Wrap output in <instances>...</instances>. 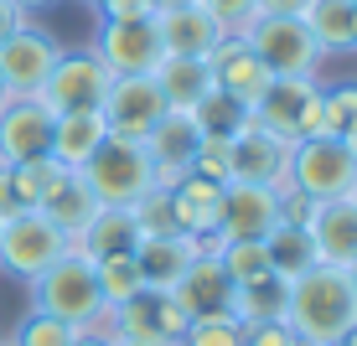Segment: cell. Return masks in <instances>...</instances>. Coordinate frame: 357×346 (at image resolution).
I'll use <instances>...</instances> for the list:
<instances>
[{"label": "cell", "mask_w": 357, "mask_h": 346, "mask_svg": "<svg viewBox=\"0 0 357 346\" xmlns=\"http://www.w3.org/2000/svg\"><path fill=\"white\" fill-rule=\"evenodd\" d=\"M243 346H301L290 320H259V326H243Z\"/></svg>", "instance_id": "41"}, {"label": "cell", "mask_w": 357, "mask_h": 346, "mask_svg": "<svg viewBox=\"0 0 357 346\" xmlns=\"http://www.w3.org/2000/svg\"><path fill=\"white\" fill-rule=\"evenodd\" d=\"M280 222V191L249 187V181H228L223 187V238H264Z\"/></svg>", "instance_id": "18"}, {"label": "cell", "mask_w": 357, "mask_h": 346, "mask_svg": "<svg viewBox=\"0 0 357 346\" xmlns=\"http://www.w3.org/2000/svg\"><path fill=\"white\" fill-rule=\"evenodd\" d=\"M352 42H357V10H352Z\"/></svg>", "instance_id": "52"}, {"label": "cell", "mask_w": 357, "mask_h": 346, "mask_svg": "<svg viewBox=\"0 0 357 346\" xmlns=\"http://www.w3.org/2000/svg\"><path fill=\"white\" fill-rule=\"evenodd\" d=\"M16 6L26 10V16H31V10H47V6H57V0H16Z\"/></svg>", "instance_id": "45"}, {"label": "cell", "mask_w": 357, "mask_h": 346, "mask_svg": "<svg viewBox=\"0 0 357 346\" xmlns=\"http://www.w3.org/2000/svg\"><path fill=\"white\" fill-rule=\"evenodd\" d=\"M337 346H357V326H352V331H347V336H342Z\"/></svg>", "instance_id": "47"}, {"label": "cell", "mask_w": 357, "mask_h": 346, "mask_svg": "<svg viewBox=\"0 0 357 346\" xmlns=\"http://www.w3.org/2000/svg\"><path fill=\"white\" fill-rule=\"evenodd\" d=\"M357 181V160L347 140L337 134H311L290 150V191H301L305 202H337Z\"/></svg>", "instance_id": "6"}, {"label": "cell", "mask_w": 357, "mask_h": 346, "mask_svg": "<svg viewBox=\"0 0 357 346\" xmlns=\"http://www.w3.org/2000/svg\"><path fill=\"white\" fill-rule=\"evenodd\" d=\"M151 78L161 83L166 109H197L207 93L218 88V83H213V68H207V57H161V68H155Z\"/></svg>", "instance_id": "26"}, {"label": "cell", "mask_w": 357, "mask_h": 346, "mask_svg": "<svg viewBox=\"0 0 357 346\" xmlns=\"http://www.w3.org/2000/svg\"><path fill=\"white\" fill-rule=\"evenodd\" d=\"M352 6H357V0H352Z\"/></svg>", "instance_id": "56"}, {"label": "cell", "mask_w": 357, "mask_h": 346, "mask_svg": "<svg viewBox=\"0 0 357 346\" xmlns=\"http://www.w3.org/2000/svg\"><path fill=\"white\" fill-rule=\"evenodd\" d=\"M68 166H57L52 155H42V160H16L10 166V187H16V202H21V212H36V207L47 202V191L57 187V176H63Z\"/></svg>", "instance_id": "30"}, {"label": "cell", "mask_w": 357, "mask_h": 346, "mask_svg": "<svg viewBox=\"0 0 357 346\" xmlns=\"http://www.w3.org/2000/svg\"><path fill=\"white\" fill-rule=\"evenodd\" d=\"M264 253H269V269L280 279H301L305 269H316V249H311V233L301 222H275L264 233Z\"/></svg>", "instance_id": "29"}, {"label": "cell", "mask_w": 357, "mask_h": 346, "mask_svg": "<svg viewBox=\"0 0 357 346\" xmlns=\"http://www.w3.org/2000/svg\"><path fill=\"white\" fill-rule=\"evenodd\" d=\"M68 249H73V243L42 212H16V217L0 222V274H10L21 284H31L36 274H47Z\"/></svg>", "instance_id": "8"}, {"label": "cell", "mask_w": 357, "mask_h": 346, "mask_svg": "<svg viewBox=\"0 0 357 346\" xmlns=\"http://www.w3.org/2000/svg\"><path fill=\"white\" fill-rule=\"evenodd\" d=\"M93 57L114 72V78H151V72L161 68L166 47H161L155 21H98Z\"/></svg>", "instance_id": "11"}, {"label": "cell", "mask_w": 357, "mask_h": 346, "mask_svg": "<svg viewBox=\"0 0 357 346\" xmlns=\"http://www.w3.org/2000/svg\"><path fill=\"white\" fill-rule=\"evenodd\" d=\"M6 98H10V88H6V78H0V109H6Z\"/></svg>", "instance_id": "50"}, {"label": "cell", "mask_w": 357, "mask_h": 346, "mask_svg": "<svg viewBox=\"0 0 357 346\" xmlns=\"http://www.w3.org/2000/svg\"><path fill=\"white\" fill-rule=\"evenodd\" d=\"M135 249H140V228H135L130 207H98L93 222L73 238V253H83L89 264L109 253H135Z\"/></svg>", "instance_id": "24"}, {"label": "cell", "mask_w": 357, "mask_h": 346, "mask_svg": "<svg viewBox=\"0 0 357 346\" xmlns=\"http://www.w3.org/2000/svg\"><path fill=\"white\" fill-rule=\"evenodd\" d=\"M207 68H213L218 88H223L228 98H238L249 114H254V104L269 93V83H275V72L264 68V57L254 52L243 36H223V42L213 47V57H207Z\"/></svg>", "instance_id": "15"}, {"label": "cell", "mask_w": 357, "mask_h": 346, "mask_svg": "<svg viewBox=\"0 0 357 346\" xmlns=\"http://www.w3.org/2000/svg\"><path fill=\"white\" fill-rule=\"evenodd\" d=\"M285 310H290V279H280V274H259L249 284H233V294H228V315H238L243 326L285 320Z\"/></svg>", "instance_id": "27"}, {"label": "cell", "mask_w": 357, "mask_h": 346, "mask_svg": "<svg viewBox=\"0 0 357 346\" xmlns=\"http://www.w3.org/2000/svg\"><path fill=\"white\" fill-rule=\"evenodd\" d=\"M192 119L202 125V134H213V140H233V134H238L243 125H249L254 114L238 104V98H228L223 88H213V93L202 98V104L192 109Z\"/></svg>", "instance_id": "32"}, {"label": "cell", "mask_w": 357, "mask_h": 346, "mask_svg": "<svg viewBox=\"0 0 357 346\" xmlns=\"http://www.w3.org/2000/svg\"><path fill=\"white\" fill-rule=\"evenodd\" d=\"M202 253V238L192 233H166V238H140V274H145V290H171L181 274L192 269V258Z\"/></svg>", "instance_id": "22"}, {"label": "cell", "mask_w": 357, "mask_h": 346, "mask_svg": "<svg viewBox=\"0 0 357 346\" xmlns=\"http://www.w3.org/2000/svg\"><path fill=\"white\" fill-rule=\"evenodd\" d=\"M305 233H311L316 264L347 269L357 258V207L347 202V196H337V202H311V212H305Z\"/></svg>", "instance_id": "17"}, {"label": "cell", "mask_w": 357, "mask_h": 346, "mask_svg": "<svg viewBox=\"0 0 357 346\" xmlns=\"http://www.w3.org/2000/svg\"><path fill=\"white\" fill-rule=\"evenodd\" d=\"M114 346H130V341H114Z\"/></svg>", "instance_id": "55"}, {"label": "cell", "mask_w": 357, "mask_h": 346, "mask_svg": "<svg viewBox=\"0 0 357 346\" xmlns=\"http://www.w3.org/2000/svg\"><path fill=\"white\" fill-rule=\"evenodd\" d=\"M181 346H243V320L228 315V310L197 315V320H187V336H181Z\"/></svg>", "instance_id": "35"}, {"label": "cell", "mask_w": 357, "mask_h": 346, "mask_svg": "<svg viewBox=\"0 0 357 346\" xmlns=\"http://www.w3.org/2000/svg\"><path fill=\"white\" fill-rule=\"evenodd\" d=\"M93 274H98V290H104L109 305H125L130 294L145 290V274H140V258L135 253H109V258H93Z\"/></svg>", "instance_id": "31"}, {"label": "cell", "mask_w": 357, "mask_h": 346, "mask_svg": "<svg viewBox=\"0 0 357 346\" xmlns=\"http://www.w3.org/2000/svg\"><path fill=\"white\" fill-rule=\"evenodd\" d=\"M63 52H68V47L57 42L47 26H36V21H26V26L10 31L6 42H0V78H6L10 98H31L47 83V72L57 68Z\"/></svg>", "instance_id": "10"}, {"label": "cell", "mask_w": 357, "mask_h": 346, "mask_svg": "<svg viewBox=\"0 0 357 346\" xmlns=\"http://www.w3.org/2000/svg\"><path fill=\"white\" fill-rule=\"evenodd\" d=\"M155 31H161L166 57H213V47L223 42V26L207 16L202 6H176V10H155Z\"/></svg>", "instance_id": "19"}, {"label": "cell", "mask_w": 357, "mask_h": 346, "mask_svg": "<svg viewBox=\"0 0 357 346\" xmlns=\"http://www.w3.org/2000/svg\"><path fill=\"white\" fill-rule=\"evenodd\" d=\"M352 129H357V83L321 88V134H337V140H347Z\"/></svg>", "instance_id": "36"}, {"label": "cell", "mask_w": 357, "mask_h": 346, "mask_svg": "<svg viewBox=\"0 0 357 346\" xmlns=\"http://www.w3.org/2000/svg\"><path fill=\"white\" fill-rule=\"evenodd\" d=\"M171 212H176V228L192 233V238H223V187L202 176H181L171 187Z\"/></svg>", "instance_id": "21"}, {"label": "cell", "mask_w": 357, "mask_h": 346, "mask_svg": "<svg viewBox=\"0 0 357 346\" xmlns=\"http://www.w3.org/2000/svg\"><path fill=\"white\" fill-rule=\"evenodd\" d=\"M228 294H233V279L223 274L218 253H197L192 269L171 284V300H176L192 320L197 315H213V310H228Z\"/></svg>", "instance_id": "20"}, {"label": "cell", "mask_w": 357, "mask_h": 346, "mask_svg": "<svg viewBox=\"0 0 357 346\" xmlns=\"http://www.w3.org/2000/svg\"><path fill=\"white\" fill-rule=\"evenodd\" d=\"M83 181H89V191L98 196V207H135L145 191L155 187V171H151V155H145L140 140L109 134V140L89 155Z\"/></svg>", "instance_id": "3"}, {"label": "cell", "mask_w": 357, "mask_h": 346, "mask_svg": "<svg viewBox=\"0 0 357 346\" xmlns=\"http://www.w3.org/2000/svg\"><path fill=\"white\" fill-rule=\"evenodd\" d=\"M290 140L269 134L264 125H243L238 134L228 140V155H233V181H249V187H269V191H290Z\"/></svg>", "instance_id": "12"}, {"label": "cell", "mask_w": 357, "mask_h": 346, "mask_svg": "<svg viewBox=\"0 0 357 346\" xmlns=\"http://www.w3.org/2000/svg\"><path fill=\"white\" fill-rule=\"evenodd\" d=\"M83 6H98V0H83Z\"/></svg>", "instance_id": "53"}, {"label": "cell", "mask_w": 357, "mask_h": 346, "mask_svg": "<svg viewBox=\"0 0 357 346\" xmlns=\"http://www.w3.org/2000/svg\"><path fill=\"white\" fill-rule=\"evenodd\" d=\"M104 140H109V125H104L98 109L52 119V160H57V166H68V171H83V166H89V155Z\"/></svg>", "instance_id": "25"}, {"label": "cell", "mask_w": 357, "mask_h": 346, "mask_svg": "<svg viewBox=\"0 0 357 346\" xmlns=\"http://www.w3.org/2000/svg\"><path fill=\"white\" fill-rule=\"evenodd\" d=\"M347 150H352V160H357V129L347 134Z\"/></svg>", "instance_id": "48"}, {"label": "cell", "mask_w": 357, "mask_h": 346, "mask_svg": "<svg viewBox=\"0 0 357 346\" xmlns=\"http://www.w3.org/2000/svg\"><path fill=\"white\" fill-rule=\"evenodd\" d=\"M73 336L78 331L68 326V320H57V315H47V310H26L10 326V346H73Z\"/></svg>", "instance_id": "34"}, {"label": "cell", "mask_w": 357, "mask_h": 346, "mask_svg": "<svg viewBox=\"0 0 357 346\" xmlns=\"http://www.w3.org/2000/svg\"><path fill=\"white\" fill-rule=\"evenodd\" d=\"M26 290H31V310H47V315L68 320L73 331L104 326V315H109V300H104V290H98L93 264L83 253H73V249L57 258L47 274H36Z\"/></svg>", "instance_id": "2"}, {"label": "cell", "mask_w": 357, "mask_h": 346, "mask_svg": "<svg viewBox=\"0 0 357 346\" xmlns=\"http://www.w3.org/2000/svg\"><path fill=\"white\" fill-rule=\"evenodd\" d=\"M192 176L213 181V187H228V181H233L228 140H213V134H202V145H197V155H192Z\"/></svg>", "instance_id": "38"}, {"label": "cell", "mask_w": 357, "mask_h": 346, "mask_svg": "<svg viewBox=\"0 0 357 346\" xmlns=\"http://www.w3.org/2000/svg\"><path fill=\"white\" fill-rule=\"evenodd\" d=\"M0 346H10V341H6V336H0Z\"/></svg>", "instance_id": "54"}, {"label": "cell", "mask_w": 357, "mask_h": 346, "mask_svg": "<svg viewBox=\"0 0 357 346\" xmlns=\"http://www.w3.org/2000/svg\"><path fill=\"white\" fill-rule=\"evenodd\" d=\"M243 42L264 57V68L275 78H321V68H326L321 42L311 36V26L301 16H259L243 31Z\"/></svg>", "instance_id": "4"}, {"label": "cell", "mask_w": 357, "mask_h": 346, "mask_svg": "<svg viewBox=\"0 0 357 346\" xmlns=\"http://www.w3.org/2000/svg\"><path fill=\"white\" fill-rule=\"evenodd\" d=\"M109 83H114V72L98 63L93 47H89V52H63V57H57V68L47 72V83H42L31 98H36L52 119H63V114H89V109H104Z\"/></svg>", "instance_id": "7"}, {"label": "cell", "mask_w": 357, "mask_h": 346, "mask_svg": "<svg viewBox=\"0 0 357 346\" xmlns=\"http://www.w3.org/2000/svg\"><path fill=\"white\" fill-rule=\"evenodd\" d=\"M98 21H155L161 0H98Z\"/></svg>", "instance_id": "40"}, {"label": "cell", "mask_w": 357, "mask_h": 346, "mask_svg": "<svg viewBox=\"0 0 357 346\" xmlns=\"http://www.w3.org/2000/svg\"><path fill=\"white\" fill-rule=\"evenodd\" d=\"M305 0H259V16H301Z\"/></svg>", "instance_id": "43"}, {"label": "cell", "mask_w": 357, "mask_h": 346, "mask_svg": "<svg viewBox=\"0 0 357 346\" xmlns=\"http://www.w3.org/2000/svg\"><path fill=\"white\" fill-rule=\"evenodd\" d=\"M352 0H305V10H301V21L311 26V36L321 42V52L326 57H337V52H357V42H352Z\"/></svg>", "instance_id": "28"}, {"label": "cell", "mask_w": 357, "mask_h": 346, "mask_svg": "<svg viewBox=\"0 0 357 346\" xmlns=\"http://www.w3.org/2000/svg\"><path fill=\"white\" fill-rule=\"evenodd\" d=\"M197 6H202L228 36H243L254 21H259V0H197Z\"/></svg>", "instance_id": "39"}, {"label": "cell", "mask_w": 357, "mask_h": 346, "mask_svg": "<svg viewBox=\"0 0 357 346\" xmlns=\"http://www.w3.org/2000/svg\"><path fill=\"white\" fill-rule=\"evenodd\" d=\"M140 145H145V155H151L155 187L171 191L181 176H192V155H197V145H202V125L192 119V109H166Z\"/></svg>", "instance_id": "13"}, {"label": "cell", "mask_w": 357, "mask_h": 346, "mask_svg": "<svg viewBox=\"0 0 357 346\" xmlns=\"http://www.w3.org/2000/svg\"><path fill=\"white\" fill-rule=\"evenodd\" d=\"M52 155V114L36 98H6L0 109V160H42Z\"/></svg>", "instance_id": "16"}, {"label": "cell", "mask_w": 357, "mask_h": 346, "mask_svg": "<svg viewBox=\"0 0 357 346\" xmlns=\"http://www.w3.org/2000/svg\"><path fill=\"white\" fill-rule=\"evenodd\" d=\"M176 6H197V0H161V10H176Z\"/></svg>", "instance_id": "46"}, {"label": "cell", "mask_w": 357, "mask_h": 346, "mask_svg": "<svg viewBox=\"0 0 357 346\" xmlns=\"http://www.w3.org/2000/svg\"><path fill=\"white\" fill-rule=\"evenodd\" d=\"M347 202H352V207H357V181H352V191H347Z\"/></svg>", "instance_id": "51"}, {"label": "cell", "mask_w": 357, "mask_h": 346, "mask_svg": "<svg viewBox=\"0 0 357 346\" xmlns=\"http://www.w3.org/2000/svg\"><path fill=\"white\" fill-rule=\"evenodd\" d=\"M73 346H114V336H109L104 326H89V331H78V336H73Z\"/></svg>", "instance_id": "44"}, {"label": "cell", "mask_w": 357, "mask_h": 346, "mask_svg": "<svg viewBox=\"0 0 357 346\" xmlns=\"http://www.w3.org/2000/svg\"><path fill=\"white\" fill-rule=\"evenodd\" d=\"M254 125L290 145L321 134V78H275L269 93L254 104Z\"/></svg>", "instance_id": "9"}, {"label": "cell", "mask_w": 357, "mask_h": 346, "mask_svg": "<svg viewBox=\"0 0 357 346\" xmlns=\"http://www.w3.org/2000/svg\"><path fill=\"white\" fill-rule=\"evenodd\" d=\"M285 320L295 326L301 346H337L357 326V290L347 269L316 264L301 279H290V310Z\"/></svg>", "instance_id": "1"}, {"label": "cell", "mask_w": 357, "mask_h": 346, "mask_svg": "<svg viewBox=\"0 0 357 346\" xmlns=\"http://www.w3.org/2000/svg\"><path fill=\"white\" fill-rule=\"evenodd\" d=\"M98 114H104L109 134H119V140H145V134L155 129V119L166 114L161 83L155 78H114Z\"/></svg>", "instance_id": "14"}, {"label": "cell", "mask_w": 357, "mask_h": 346, "mask_svg": "<svg viewBox=\"0 0 357 346\" xmlns=\"http://www.w3.org/2000/svg\"><path fill=\"white\" fill-rule=\"evenodd\" d=\"M36 212H42V217H47V222H52V228L73 243V238H78V233L93 222V212H98V196L89 191L83 171H63V176H57V187L47 191V202L36 207Z\"/></svg>", "instance_id": "23"}, {"label": "cell", "mask_w": 357, "mask_h": 346, "mask_svg": "<svg viewBox=\"0 0 357 346\" xmlns=\"http://www.w3.org/2000/svg\"><path fill=\"white\" fill-rule=\"evenodd\" d=\"M347 279H352V290H357V258H352V264H347Z\"/></svg>", "instance_id": "49"}, {"label": "cell", "mask_w": 357, "mask_h": 346, "mask_svg": "<svg viewBox=\"0 0 357 346\" xmlns=\"http://www.w3.org/2000/svg\"><path fill=\"white\" fill-rule=\"evenodd\" d=\"M218 264H223V274L233 284H249L259 274H275V269H269V253H264V238H223Z\"/></svg>", "instance_id": "33"}, {"label": "cell", "mask_w": 357, "mask_h": 346, "mask_svg": "<svg viewBox=\"0 0 357 346\" xmlns=\"http://www.w3.org/2000/svg\"><path fill=\"white\" fill-rule=\"evenodd\" d=\"M26 21H31V16L16 6V0H0V42H6V36L16 31V26H26Z\"/></svg>", "instance_id": "42"}, {"label": "cell", "mask_w": 357, "mask_h": 346, "mask_svg": "<svg viewBox=\"0 0 357 346\" xmlns=\"http://www.w3.org/2000/svg\"><path fill=\"white\" fill-rule=\"evenodd\" d=\"M187 320L192 315L171 300V290H140L125 305H109L104 331L114 341H130V346H181Z\"/></svg>", "instance_id": "5"}, {"label": "cell", "mask_w": 357, "mask_h": 346, "mask_svg": "<svg viewBox=\"0 0 357 346\" xmlns=\"http://www.w3.org/2000/svg\"><path fill=\"white\" fill-rule=\"evenodd\" d=\"M130 217H135V228H140V238H166V233H181V228H176V212H171V191H161V187L145 191L140 202L130 207Z\"/></svg>", "instance_id": "37"}]
</instances>
